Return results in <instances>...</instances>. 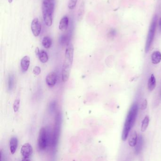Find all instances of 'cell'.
Wrapping results in <instances>:
<instances>
[{
  "label": "cell",
  "mask_w": 161,
  "mask_h": 161,
  "mask_svg": "<svg viewBox=\"0 0 161 161\" xmlns=\"http://www.w3.org/2000/svg\"><path fill=\"white\" fill-rule=\"evenodd\" d=\"M152 62L154 64H158L161 61V53L159 51H155L151 56Z\"/></svg>",
  "instance_id": "obj_15"
},
{
  "label": "cell",
  "mask_w": 161,
  "mask_h": 161,
  "mask_svg": "<svg viewBox=\"0 0 161 161\" xmlns=\"http://www.w3.org/2000/svg\"><path fill=\"white\" fill-rule=\"evenodd\" d=\"M144 140L143 137L139 135L137 138V142L135 146V152L137 154L141 152L143 146Z\"/></svg>",
  "instance_id": "obj_17"
},
{
  "label": "cell",
  "mask_w": 161,
  "mask_h": 161,
  "mask_svg": "<svg viewBox=\"0 0 161 161\" xmlns=\"http://www.w3.org/2000/svg\"><path fill=\"white\" fill-rule=\"evenodd\" d=\"M62 115L60 113L57 114L56 117L54 127L52 133L51 145L53 148H55L57 145L61 133V125H62Z\"/></svg>",
  "instance_id": "obj_5"
},
{
  "label": "cell",
  "mask_w": 161,
  "mask_h": 161,
  "mask_svg": "<svg viewBox=\"0 0 161 161\" xmlns=\"http://www.w3.org/2000/svg\"><path fill=\"white\" fill-rule=\"evenodd\" d=\"M8 89L11 91L14 86V77L13 74L9 75L8 81Z\"/></svg>",
  "instance_id": "obj_21"
},
{
  "label": "cell",
  "mask_w": 161,
  "mask_h": 161,
  "mask_svg": "<svg viewBox=\"0 0 161 161\" xmlns=\"http://www.w3.org/2000/svg\"><path fill=\"white\" fill-rule=\"evenodd\" d=\"M57 74L54 72L48 74L46 77V83L49 87H53L57 82Z\"/></svg>",
  "instance_id": "obj_9"
},
{
  "label": "cell",
  "mask_w": 161,
  "mask_h": 161,
  "mask_svg": "<svg viewBox=\"0 0 161 161\" xmlns=\"http://www.w3.org/2000/svg\"><path fill=\"white\" fill-rule=\"evenodd\" d=\"M41 23L38 18H35L33 19L31 24V29L33 35L35 37H37L39 36L41 31Z\"/></svg>",
  "instance_id": "obj_7"
},
{
  "label": "cell",
  "mask_w": 161,
  "mask_h": 161,
  "mask_svg": "<svg viewBox=\"0 0 161 161\" xmlns=\"http://www.w3.org/2000/svg\"><path fill=\"white\" fill-rule=\"evenodd\" d=\"M30 57L28 56H25L21 59L20 66L22 72H26L28 71L30 65Z\"/></svg>",
  "instance_id": "obj_10"
},
{
  "label": "cell",
  "mask_w": 161,
  "mask_h": 161,
  "mask_svg": "<svg viewBox=\"0 0 161 161\" xmlns=\"http://www.w3.org/2000/svg\"><path fill=\"white\" fill-rule=\"evenodd\" d=\"M56 108V102L55 101H53L51 102L50 104V106H49V109L51 111L53 112L54 110Z\"/></svg>",
  "instance_id": "obj_27"
},
{
  "label": "cell",
  "mask_w": 161,
  "mask_h": 161,
  "mask_svg": "<svg viewBox=\"0 0 161 161\" xmlns=\"http://www.w3.org/2000/svg\"><path fill=\"white\" fill-rule=\"evenodd\" d=\"M149 123V118L148 116H146L143 120L142 125H141V130L142 132H145L148 127Z\"/></svg>",
  "instance_id": "obj_20"
},
{
  "label": "cell",
  "mask_w": 161,
  "mask_h": 161,
  "mask_svg": "<svg viewBox=\"0 0 161 161\" xmlns=\"http://www.w3.org/2000/svg\"><path fill=\"white\" fill-rule=\"evenodd\" d=\"M33 153V148L29 143H25L21 148V154L24 158H29Z\"/></svg>",
  "instance_id": "obj_8"
},
{
  "label": "cell",
  "mask_w": 161,
  "mask_h": 161,
  "mask_svg": "<svg viewBox=\"0 0 161 161\" xmlns=\"http://www.w3.org/2000/svg\"><path fill=\"white\" fill-rule=\"evenodd\" d=\"M73 57V45L72 43H69L66 48L65 59L62 69V80L63 82L67 81L70 77Z\"/></svg>",
  "instance_id": "obj_2"
},
{
  "label": "cell",
  "mask_w": 161,
  "mask_h": 161,
  "mask_svg": "<svg viewBox=\"0 0 161 161\" xmlns=\"http://www.w3.org/2000/svg\"><path fill=\"white\" fill-rule=\"evenodd\" d=\"M33 73L35 75H38L41 72V68L39 66H36L33 69Z\"/></svg>",
  "instance_id": "obj_25"
},
{
  "label": "cell",
  "mask_w": 161,
  "mask_h": 161,
  "mask_svg": "<svg viewBox=\"0 0 161 161\" xmlns=\"http://www.w3.org/2000/svg\"><path fill=\"white\" fill-rule=\"evenodd\" d=\"M137 133L135 131L132 132L129 136L128 139V144L131 147H134L137 142Z\"/></svg>",
  "instance_id": "obj_14"
},
{
  "label": "cell",
  "mask_w": 161,
  "mask_h": 161,
  "mask_svg": "<svg viewBox=\"0 0 161 161\" xmlns=\"http://www.w3.org/2000/svg\"><path fill=\"white\" fill-rule=\"evenodd\" d=\"M60 44L62 45H67L69 44V38L66 35H63L60 37Z\"/></svg>",
  "instance_id": "obj_22"
},
{
  "label": "cell",
  "mask_w": 161,
  "mask_h": 161,
  "mask_svg": "<svg viewBox=\"0 0 161 161\" xmlns=\"http://www.w3.org/2000/svg\"><path fill=\"white\" fill-rule=\"evenodd\" d=\"M37 57L39 58L40 61L43 63H46L48 61V59H49V57L47 54V53L43 49L40 51V53Z\"/></svg>",
  "instance_id": "obj_18"
},
{
  "label": "cell",
  "mask_w": 161,
  "mask_h": 161,
  "mask_svg": "<svg viewBox=\"0 0 161 161\" xmlns=\"http://www.w3.org/2000/svg\"><path fill=\"white\" fill-rule=\"evenodd\" d=\"M18 140L17 138L13 137L11 138L10 142V148L11 152L12 154H14L16 152L17 147H18Z\"/></svg>",
  "instance_id": "obj_13"
},
{
  "label": "cell",
  "mask_w": 161,
  "mask_h": 161,
  "mask_svg": "<svg viewBox=\"0 0 161 161\" xmlns=\"http://www.w3.org/2000/svg\"><path fill=\"white\" fill-rule=\"evenodd\" d=\"M148 90L149 91H152L154 90V88L156 86V80H155V77H154V74H151L149 79H148Z\"/></svg>",
  "instance_id": "obj_16"
},
{
  "label": "cell",
  "mask_w": 161,
  "mask_h": 161,
  "mask_svg": "<svg viewBox=\"0 0 161 161\" xmlns=\"http://www.w3.org/2000/svg\"><path fill=\"white\" fill-rule=\"evenodd\" d=\"M8 2L10 3H12V1H13V0H8Z\"/></svg>",
  "instance_id": "obj_31"
},
{
  "label": "cell",
  "mask_w": 161,
  "mask_h": 161,
  "mask_svg": "<svg viewBox=\"0 0 161 161\" xmlns=\"http://www.w3.org/2000/svg\"><path fill=\"white\" fill-rule=\"evenodd\" d=\"M21 161H31L29 158H24Z\"/></svg>",
  "instance_id": "obj_29"
},
{
  "label": "cell",
  "mask_w": 161,
  "mask_h": 161,
  "mask_svg": "<svg viewBox=\"0 0 161 161\" xmlns=\"http://www.w3.org/2000/svg\"><path fill=\"white\" fill-rule=\"evenodd\" d=\"M40 49H39V48L37 47L36 49V50H35V53H36V55H37V56H38V54H39V53H40Z\"/></svg>",
  "instance_id": "obj_28"
},
{
  "label": "cell",
  "mask_w": 161,
  "mask_h": 161,
  "mask_svg": "<svg viewBox=\"0 0 161 161\" xmlns=\"http://www.w3.org/2000/svg\"><path fill=\"white\" fill-rule=\"evenodd\" d=\"M69 25V17L65 16L60 20L59 28L62 31H65L68 28Z\"/></svg>",
  "instance_id": "obj_11"
},
{
  "label": "cell",
  "mask_w": 161,
  "mask_h": 161,
  "mask_svg": "<svg viewBox=\"0 0 161 161\" xmlns=\"http://www.w3.org/2000/svg\"><path fill=\"white\" fill-rule=\"evenodd\" d=\"M78 2V0H69L68 8L70 10H73L75 8Z\"/></svg>",
  "instance_id": "obj_23"
},
{
  "label": "cell",
  "mask_w": 161,
  "mask_h": 161,
  "mask_svg": "<svg viewBox=\"0 0 161 161\" xmlns=\"http://www.w3.org/2000/svg\"><path fill=\"white\" fill-rule=\"evenodd\" d=\"M159 28H160V31H161V18H160V20H159Z\"/></svg>",
  "instance_id": "obj_30"
},
{
  "label": "cell",
  "mask_w": 161,
  "mask_h": 161,
  "mask_svg": "<svg viewBox=\"0 0 161 161\" xmlns=\"http://www.w3.org/2000/svg\"><path fill=\"white\" fill-rule=\"evenodd\" d=\"M55 3V0H43L42 9L43 19L47 27H51L53 24V14Z\"/></svg>",
  "instance_id": "obj_3"
},
{
  "label": "cell",
  "mask_w": 161,
  "mask_h": 161,
  "mask_svg": "<svg viewBox=\"0 0 161 161\" xmlns=\"http://www.w3.org/2000/svg\"><path fill=\"white\" fill-rule=\"evenodd\" d=\"M20 105V100H16L14 102L13 104V108L14 112H17L19 110Z\"/></svg>",
  "instance_id": "obj_24"
},
{
  "label": "cell",
  "mask_w": 161,
  "mask_h": 161,
  "mask_svg": "<svg viewBox=\"0 0 161 161\" xmlns=\"http://www.w3.org/2000/svg\"><path fill=\"white\" fill-rule=\"evenodd\" d=\"M138 105L137 103L135 102L132 104L128 111L124 125V129L122 130L121 136L122 140L124 142H125L127 139L130 130L134 125L138 114Z\"/></svg>",
  "instance_id": "obj_1"
},
{
  "label": "cell",
  "mask_w": 161,
  "mask_h": 161,
  "mask_svg": "<svg viewBox=\"0 0 161 161\" xmlns=\"http://www.w3.org/2000/svg\"><path fill=\"white\" fill-rule=\"evenodd\" d=\"M157 18L156 16H154L153 19L150 25V28L148 31L146 39V44L145 46V52L148 53L149 51L151 45L152 44L155 36V31H156V25H157Z\"/></svg>",
  "instance_id": "obj_6"
},
{
  "label": "cell",
  "mask_w": 161,
  "mask_h": 161,
  "mask_svg": "<svg viewBox=\"0 0 161 161\" xmlns=\"http://www.w3.org/2000/svg\"><path fill=\"white\" fill-rule=\"evenodd\" d=\"M52 134L48 128L42 127L39 131L38 138V146L40 150H44L51 144Z\"/></svg>",
  "instance_id": "obj_4"
},
{
  "label": "cell",
  "mask_w": 161,
  "mask_h": 161,
  "mask_svg": "<svg viewBox=\"0 0 161 161\" xmlns=\"http://www.w3.org/2000/svg\"><path fill=\"white\" fill-rule=\"evenodd\" d=\"M85 12V2L82 1L79 6L77 12V20L79 22H80L83 18Z\"/></svg>",
  "instance_id": "obj_12"
},
{
  "label": "cell",
  "mask_w": 161,
  "mask_h": 161,
  "mask_svg": "<svg viewBox=\"0 0 161 161\" xmlns=\"http://www.w3.org/2000/svg\"><path fill=\"white\" fill-rule=\"evenodd\" d=\"M42 45L46 49H49L51 47L52 45V40L48 36L43 38L42 42Z\"/></svg>",
  "instance_id": "obj_19"
},
{
  "label": "cell",
  "mask_w": 161,
  "mask_h": 161,
  "mask_svg": "<svg viewBox=\"0 0 161 161\" xmlns=\"http://www.w3.org/2000/svg\"><path fill=\"white\" fill-rule=\"evenodd\" d=\"M147 100H145L141 104V109L144 110L146 109L147 108Z\"/></svg>",
  "instance_id": "obj_26"
}]
</instances>
